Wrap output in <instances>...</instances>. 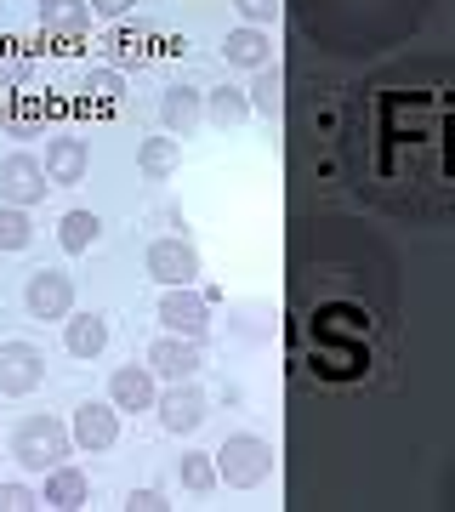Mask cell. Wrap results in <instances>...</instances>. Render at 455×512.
I'll return each mask as SVG.
<instances>
[{
  "label": "cell",
  "instance_id": "ac0fdd59",
  "mask_svg": "<svg viewBox=\"0 0 455 512\" xmlns=\"http://www.w3.org/2000/svg\"><path fill=\"white\" fill-rule=\"evenodd\" d=\"M177 165H182V143H177V137H148V143L137 148V171H143L148 183H165Z\"/></svg>",
  "mask_w": 455,
  "mask_h": 512
},
{
  "label": "cell",
  "instance_id": "d4e9b609",
  "mask_svg": "<svg viewBox=\"0 0 455 512\" xmlns=\"http://www.w3.org/2000/svg\"><path fill=\"white\" fill-rule=\"evenodd\" d=\"M29 507H40V495L29 484H0V512H29Z\"/></svg>",
  "mask_w": 455,
  "mask_h": 512
},
{
  "label": "cell",
  "instance_id": "cb8c5ba5",
  "mask_svg": "<svg viewBox=\"0 0 455 512\" xmlns=\"http://www.w3.org/2000/svg\"><path fill=\"white\" fill-rule=\"evenodd\" d=\"M86 92H97V97H109V103H114V97H126V74H120V69H91L86 74Z\"/></svg>",
  "mask_w": 455,
  "mask_h": 512
},
{
  "label": "cell",
  "instance_id": "603a6c76",
  "mask_svg": "<svg viewBox=\"0 0 455 512\" xmlns=\"http://www.w3.org/2000/svg\"><path fill=\"white\" fill-rule=\"evenodd\" d=\"M177 478H182V490H194V495L217 490V461H211V456H182L177 461Z\"/></svg>",
  "mask_w": 455,
  "mask_h": 512
},
{
  "label": "cell",
  "instance_id": "484cf974",
  "mask_svg": "<svg viewBox=\"0 0 455 512\" xmlns=\"http://www.w3.org/2000/svg\"><path fill=\"white\" fill-rule=\"evenodd\" d=\"M234 6H239L251 23H273V18H279V0H234Z\"/></svg>",
  "mask_w": 455,
  "mask_h": 512
},
{
  "label": "cell",
  "instance_id": "5b68a950",
  "mask_svg": "<svg viewBox=\"0 0 455 512\" xmlns=\"http://www.w3.org/2000/svg\"><path fill=\"white\" fill-rule=\"evenodd\" d=\"M160 325L171 330V336H194V342H200L205 330H211V296L188 291V285H165V296H160Z\"/></svg>",
  "mask_w": 455,
  "mask_h": 512
},
{
  "label": "cell",
  "instance_id": "52a82bcc",
  "mask_svg": "<svg viewBox=\"0 0 455 512\" xmlns=\"http://www.w3.org/2000/svg\"><path fill=\"white\" fill-rule=\"evenodd\" d=\"M23 308H29V319H69L74 313V279L57 274V268L29 274V285H23Z\"/></svg>",
  "mask_w": 455,
  "mask_h": 512
},
{
  "label": "cell",
  "instance_id": "d6986e66",
  "mask_svg": "<svg viewBox=\"0 0 455 512\" xmlns=\"http://www.w3.org/2000/svg\"><path fill=\"white\" fill-rule=\"evenodd\" d=\"M97 234H103V222H97V211H63V222H57V239H63V251L69 256H80V251H91L97 245Z\"/></svg>",
  "mask_w": 455,
  "mask_h": 512
},
{
  "label": "cell",
  "instance_id": "9c48e42d",
  "mask_svg": "<svg viewBox=\"0 0 455 512\" xmlns=\"http://www.w3.org/2000/svg\"><path fill=\"white\" fill-rule=\"evenodd\" d=\"M200 365H205V353H200L194 336H171V330H165L160 342L148 348V370L165 376V382H194V370Z\"/></svg>",
  "mask_w": 455,
  "mask_h": 512
},
{
  "label": "cell",
  "instance_id": "8992f818",
  "mask_svg": "<svg viewBox=\"0 0 455 512\" xmlns=\"http://www.w3.org/2000/svg\"><path fill=\"white\" fill-rule=\"evenodd\" d=\"M143 268H148V279H160V285H194V279H200V251H194L188 239H154L143 251Z\"/></svg>",
  "mask_w": 455,
  "mask_h": 512
},
{
  "label": "cell",
  "instance_id": "4fadbf2b",
  "mask_svg": "<svg viewBox=\"0 0 455 512\" xmlns=\"http://www.w3.org/2000/svg\"><path fill=\"white\" fill-rule=\"evenodd\" d=\"M46 177H52V188H69V183H80L86 177V165H91V148L80 143V137H52L46 143Z\"/></svg>",
  "mask_w": 455,
  "mask_h": 512
},
{
  "label": "cell",
  "instance_id": "83f0119b",
  "mask_svg": "<svg viewBox=\"0 0 455 512\" xmlns=\"http://www.w3.org/2000/svg\"><path fill=\"white\" fill-rule=\"evenodd\" d=\"M29 57H6V63H0V86H23V80H29Z\"/></svg>",
  "mask_w": 455,
  "mask_h": 512
},
{
  "label": "cell",
  "instance_id": "ffe728a7",
  "mask_svg": "<svg viewBox=\"0 0 455 512\" xmlns=\"http://www.w3.org/2000/svg\"><path fill=\"white\" fill-rule=\"evenodd\" d=\"M245 114H251V97L234 92V86H222V92L205 97V120H211L217 131H234L239 120H245Z\"/></svg>",
  "mask_w": 455,
  "mask_h": 512
},
{
  "label": "cell",
  "instance_id": "e0dca14e",
  "mask_svg": "<svg viewBox=\"0 0 455 512\" xmlns=\"http://www.w3.org/2000/svg\"><path fill=\"white\" fill-rule=\"evenodd\" d=\"M222 63L228 69H262L268 63V35H262V23H245L234 35L222 40Z\"/></svg>",
  "mask_w": 455,
  "mask_h": 512
},
{
  "label": "cell",
  "instance_id": "277c9868",
  "mask_svg": "<svg viewBox=\"0 0 455 512\" xmlns=\"http://www.w3.org/2000/svg\"><path fill=\"white\" fill-rule=\"evenodd\" d=\"M46 188H52V177H46V165L35 160V154H6L0 160V205H40L46 200Z\"/></svg>",
  "mask_w": 455,
  "mask_h": 512
},
{
  "label": "cell",
  "instance_id": "f1b7e54d",
  "mask_svg": "<svg viewBox=\"0 0 455 512\" xmlns=\"http://www.w3.org/2000/svg\"><path fill=\"white\" fill-rule=\"evenodd\" d=\"M91 12H97V18H120V12H126L131 0H86Z\"/></svg>",
  "mask_w": 455,
  "mask_h": 512
},
{
  "label": "cell",
  "instance_id": "4316f807",
  "mask_svg": "<svg viewBox=\"0 0 455 512\" xmlns=\"http://www.w3.org/2000/svg\"><path fill=\"white\" fill-rule=\"evenodd\" d=\"M126 507H131V512H165L171 501H165L160 490H131V495H126Z\"/></svg>",
  "mask_w": 455,
  "mask_h": 512
},
{
  "label": "cell",
  "instance_id": "2e32d148",
  "mask_svg": "<svg viewBox=\"0 0 455 512\" xmlns=\"http://www.w3.org/2000/svg\"><path fill=\"white\" fill-rule=\"evenodd\" d=\"M40 507H57V512H74V507H86V473H80V467H63V461H57L52 473H46V490H40Z\"/></svg>",
  "mask_w": 455,
  "mask_h": 512
},
{
  "label": "cell",
  "instance_id": "7a4b0ae2",
  "mask_svg": "<svg viewBox=\"0 0 455 512\" xmlns=\"http://www.w3.org/2000/svg\"><path fill=\"white\" fill-rule=\"evenodd\" d=\"M268 473H273V444L256 439V433H234L217 450V484H228V490H256Z\"/></svg>",
  "mask_w": 455,
  "mask_h": 512
},
{
  "label": "cell",
  "instance_id": "7c38bea8",
  "mask_svg": "<svg viewBox=\"0 0 455 512\" xmlns=\"http://www.w3.org/2000/svg\"><path fill=\"white\" fill-rule=\"evenodd\" d=\"M154 370L148 365H120L109 376V404L114 410H154Z\"/></svg>",
  "mask_w": 455,
  "mask_h": 512
},
{
  "label": "cell",
  "instance_id": "8fae6325",
  "mask_svg": "<svg viewBox=\"0 0 455 512\" xmlns=\"http://www.w3.org/2000/svg\"><path fill=\"white\" fill-rule=\"evenodd\" d=\"M205 120V97L194 86H165L160 92V126L165 137H194Z\"/></svg>",
  "mask_w": 455,
  "mask_h": 512
},
{
  "label": "cell",
  "instance_id": "9a60e30c",
  "mask_svg": "<svg viewBox=\"0 0 455 512\" xmlns=\"http://www.w3.org/2000/svg\"><path fill=\"white\" fill-rule=\"evenodd\" d=\"M40 29L63 40H80L91 29V6L86 0H40Z\"/></svg>",
  "mask_w": 455,
  "mask_h": 512
},
{
  "label": "cell",
  "instance_id": "5bb4252c",
  "mask_svg": "<svg viewBox=\"0 0 455 512\" xmlns=\"http://www.w3.org/2000/svg\"><path fill=\"white\" fill-rule=\"evenodd\" d=\"M63 348L74 359H97V353L109 348V319L103 313H69L63 319Z\"/></svg>",
  "mask_w": 455,
  "mask_h": 512
},
{
  "label": "cell",
  "instance_id": "7402d4cb",
  "mask_svg": "<svg viewBox=\"0 0 455 512\" xmlns=\"http://www.w3.org/2000/svg\"><path fill=\"white\" fill-rule=\"evenodd\" d=\"M29 239H35V222L23 205H0V251H29Z\"/></svg>",
  "mask_w": 455,
  "mask_h": 512
},
{
  "label": "cell",
  "instance_id": "ba28073f",
  "mask_svg": "<svg viewBox=\"0 0 455 512\" xmlns=\"http://www.w3.org/2000/svg\"><path fill=\"white\" fill-rule=\"evenodd\" d=\"M154 410H160V427L165 433H177V439H188V433H200V421H205V393L194 382H171V393H160L154 399Z\"/></svg>",
  "mask_w": 455,
  "mask_h": 512
},
{
  "label": "cell",
  "instance_id": "3957f363",
  "mask_svg": "<svg viewBox=\"0 0 455 512\" xmlns=\"http://www.w3.org/2000/svg\"><path fill=\"white\" fill-rule=\"evenodd\" d=\"M40 382H46V353L35 342H0V393L29 399Z\"/></svg>",
  "mask_w": 455,
  "mask_h": 512
},
{
  "label": "cell",
  "instance_id": "6da1fadb",
  "mask_svg": "<svg viewBox=\"0 0 455 512\" xmlns=\"http://www.w3.org/2000/svg\"><path fill=\"white\" fill-rule=\"evenodd\" d=\"M69 450H74V433L57 416H23L12 427V456H18L23 473H52Z\"/></svg>",
  "mask_w": 455,
  "mask_h": 512
},
{
  "label": "cell",
  "instance_id": "44dd1931",
  "mask_svg": "<svg viewBox=\"0 0 455 512\" xmlns=\"http://www.w3.org/2000/svg\"><path fill=\"white\" fill-rule=\"evenodd\" d=\"M251 109H256V114H268V120H273V114H279V109H285V74H279V63H273V69H268V63L256 69V86H251Z\"/></svg>",
  "mask_w": 455,
  "mask_h": 512
},
{
  "label": "cell",
  "instance_id": "30bf717a",
  "mask_svg": "<svg viewBox=\"0 0 455 512\" xmlns=\"http://www.w3.org/2000/svg\"><path fill=\"white\" fill-rule=\"evenodd\" d=\"M69 433H74V444L80 450H114L120 444V410L114 404H97V399H86L80 410H74V421H69Z\"/></svg>",
  "mask_w": 455,
  "mask_h": 512
}]
</instances>
